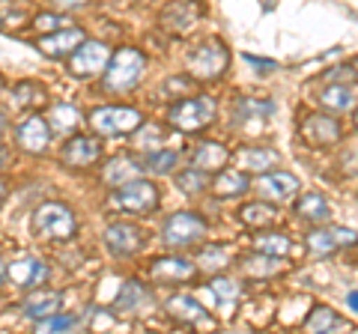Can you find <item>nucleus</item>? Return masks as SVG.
Segmentation results:
<instances>
[{
    "label": "nucleus",
    "instance_id": "8fccbe9b",
    "mask_svg": "<svg viewBox=\"0 0 358 334\" xmlns=\"http://www.w3.org/2000/svg\"><path fill=\"white\" fill-rule=\"evenodd\" d=\"M0 24H3V21H0Z\"/></svg>",
    "mask_w": 358,
    "mask_h": 334
},
{
    "label": "nucleus",
    "instance_id": "a18cd8bd",
    "mask_svg": "<svg viewBox=\"0 0 358 334\" xmlns=\"http://www.w3.org/2000/svg\"><path fill=\"white\" fill-rule=\"evenodd\" d=\"M3 164H6V150L0 147V167H3Z\"/></svg>",
    "mask_w": 358,
    "mask_h": 334
},
{
    "label": "nucleus",
    "instance_id": "49530a36",
    "mask_svg": "<svg viewBox=\"0 0 358 334\" xmlns=\"http://www.w3.org/2000/svg\"><path fill=\"white\" fill-rule=\"evenodd\" d=\"M352 69H355V72H358V60H352Z\"/></svg>",
    "mask_w": 358,
    "mask_h": 334
},
{
    "label": "nucleus",
    "instance_id": "c9c22d12",
    "mask_svg": "<svg viewBox=\"0 0 358 334\" xmlns=\"http://www.w3.org/2000/svg\"><path fill=\"white\" fill-rule=\"evenodd\" d=\"M209 289L215 293V298L221 305H233L239 298V284L230 281V277H215V281L209 284Z\"/></svg>",
    "mask_w": 358,
    "mask_h": 334
},
{
    "label": "nucleus",
    "instance_id": "7ed1b4c3",
    "mask_svg": "<svg viewBox=\"0 0 358 334\" xmlns=\"http://www.w3.org/2000/svg\"><path fill=\"white\" fill-rule=\"evenodd\" d=\"M218 114V105L212 96H194V99H182V102L171 105V114L167 119L173 122V129L179 131H197L206 129Z\"/></svg>",
    "mask_w": 358,
    "mask_h": 334
},
{
    "label": "nucleus",
    "instance_id": "5701e85b",
    "mask_svg": "<svg viewBox=\"0 0 358 334\" xmlns=\"http://www.w3.org/2000/svg\"><path fill=\"white\" fill-rule=\"evenodd\" d=\"M251 180L242 170H218V176L212 180V188H215L218 197H239L248 191Z\"/></svg>",
    "mask_w": 358,
    "mask_h": 334
},
{
    "label": "nucleus",
    "instance_id": "2f4dec72",
    "mask_svg": "<svg viewBox=\"0 0 358 334\" xmlns=\"http://www.w3.org/2000/svg\"><path fill=\"white\" fill-rule=\"evenodd\" d=\"M257 251L266 254V257H278L281 260L284 254L289 251V239L284 233H263L260 239H257Z\"/></svg>",
    "mask_w": 358,
    "mask_h": 334
},
{
    "label": "nucleus",
    "instance_id": "bb28decb",
    "mask_svg": "<svg viewBox=\"0 0 358 334\" xmlns=\"http://www.w3.org/2000/svg\"><path fill=\"white\" fill-rule=\"evenodd\" d=\"M320 105L326 108V110H350L355 105V99H352V90L350 87H341V84H331L326 87V90L320 93Z\"/></svg>",
    "mask_w": 358,
    "mask_h": 334
},
{
    "label": "nucleus",
    "instance_id": "de8ad7c7",
    "mask_svg": "<svg viewBox=\"0 0 358 334\" xmlns=\"http://www.w3.org/2000/svg\"><path fill=\"white\" fill-rule=\"evenodd\" d=\"M355 129H358V110H355Z\"/></svg>",
    "mask_w": 358,
    "mask_h": 334
},
{
    "label": "nucleus",
    "instance_id": "39448f33",
    "mask_svg": "<svg viewBox=\"0 0 358 334\" xmlns=\"http://www.w3.org/2000/svg\"><path fill=\"white\" fill-rule=\"evenodd\" d=\"M114 203L122 209V212L131 215H147L152 209H159L162 203V191L147 180H134L129 185H122L120 191L114 194Z\"/></svg>",
    "mask_w": 358,
    "mask_h": 334
},
{
    "label": "nucleus",
    "instance_id": "6ab92c4d",
    "mask_svg": "<svg viewBox=\"0 0 358 334\" xmlns=\"http://www.w3.org/2000/svg\"><path fill=\"white\" fill-rule=\"evenodd\" d=\"M227 161H230L227 147H221V143H215V140L200 143V147L192 152V167H194V170H203V173L221 170V167L227 164Z\"/></svg>",
    "mask_w": 358,
    "mask_h": 334
},
{
    "label": "nucleus",
    "instance_id": "37998d69",
    "mask_svg": "<svg viewBox=\"0 0 358 334\" xmlns=\"http://www.w3.org/2000/svg\"><path fill=\"white\" fill-rule=\"evenodd\" d=\"M6 281V263H3V257H0V284Z\"/></svg>",
    "mask_w": 358,
    "mask_h": 334
},
{
    "label": "nucleus",
    "instance_id": "9d476101",
    "mask_svg": "<svg viewBox=\"0 0 358 334\" xmlns=\"http://www.w3.org/2000/svg\"><path fill=\"white\" fill-rule=\"evenodd\" d=\"M296 191H299V180L284 170H268V173H260V180H257V194L268 200V203H284Z\"/></svg>",
    "mask_w": 358,
    "mask_h": 334
},
{
    "label": "nucleus",
    "instance_id": "f03ea898",
    "mask_svg": "<svg viewBox=\"0 0 358 334\" xmlns=\"http://www.w3.org/2000/svg\"><path fill=\"white\" fill-rule=\"evenodd\" d=\"M143 69H147V60L138 48H117L105 69V87L114 93H126L141 84Z\"/></svg>",
    "mask_w": 358,
    "mask_h": 334
},
{
    "label": "nucleus",
    "instance_id": "9b49d317",
    "mask_svg": "<svg viewBox=\"0 0 358 334\" xmlns=\"http://www.w3.org/2000/svg\"><path fill=\"white\" fill-rule=\"evenodd\" d=\"M358 242V233L350 227H322V230H313L308 236V248L313 254H334L341 248H350V245Z\"/></svg>",
    "mask_w": 358,
    "mask_h": 334
},
{
    "label": "nucleus",
    "instance_id": "4c0bfd02",
    "mask_svg": "<svg viewBox=\"0 0 358 334\" xmlns=\"http://www.w3.org/2000/svg\"><path fill=\"white\" fill-rule=\"evenodd\" d=\"M227 260H230V251L224 248H206V254L200 257L203 269H221V266H227Z\"/></svg>",
    "mask_w": 358,
    "mask_h": 334
},
{
    "label": "nucleus",
    "instance_id": "79ce46f5",
    "mask_svg": "<svg viewBox=\"0 0 358 334\" xmlns=\"http://www.w3.org/2000/svg\"><path fill=\"white\" fill-rule=\"evenodd\" d=\"M6 122H9V119H6V110L0 108V135H3V131H6Z\"/></svg>",
    "mask_w": 358,
    "mask_h": 334
},
{
    "label": "nucleus",
    "instance_id": "aec40b11",
    "mask_svg": "<svg viewBox=\"0 0 358 334\" xmlns=\"http://www.w3.org/2000/svg\"><path fill=\"white\" fill-rule=\"evenodd\" d=\"M305 331L308 334H346L350 326H346L331 307H313L305 322Z\"/></svg>",
    "mask_w": 358,
    "mask_h": 334
},
{
    "label": "nucleus",
    "instance_id": "a19ab883",
    "mask_svg": "<svg viewBox=\"0 0 358 334\" xmlns=\"http://www.w3.org/2000/svg\"><path fill=\"white\" fill-rule=\"evenodd\" d=\"M346 305H350L355 314H358V293H350V296H346Z\"/></svg>",
    "mask_w": 358,
    "mask_h": 334
},
{
    "label": "nucleus",
    "instance_id": "c03bdc74",
    "mask_svg": "<svg viewBox=\"0 0 358 334\" xmlns=\"http://www.w3.org/2000/svg\"><path fill=\"white\" fill-rule=\"evenodd\" d=\"M3 203H6V185L0 182V206H3Z\"/></svg>",
    "mask_w": 358,
    "mask_h": 334
},
{
    "label": "nucleus",
    "instance_id": "2eb2a0df",
    "mask_svg": "<svg viewBox=\"0 0 358 334\" xmlns=\"http://www.w3.org/2000/svg\"><path fill=\"white\" fill-rule=\"evenodd\" d=\"M141 245H143V236L134 224H110L105 230V248L110 254H117V257H131V254L141 251Z\"/></svg>",
    "mask_w": 358,
    "mask_h": 334
},
{
    "label": "nucleus",
    "instance_id": "58836bf2",
    "mask_svg": "<svg viewBox=\"0 0 358 334\" xmlns=\"http://www.w3.org/2000/svg\"><path fill=\"white\" fill-rule=\"evenodd\" d=\"M39 30H54V27H60L63 30V15H54V13H42L36 15V21H33Z\"/></svg>",
    "mask_w": 358,
    "mask_h": 334
},
{
    "label": "nucleus",
    "instance_id": "473e14b6",
    "mask_svg": "<svg viewBox=\"0 0 358 334\" xmlns=\"http://www.w3.org/2000/svg\"><path fill=\"white\" fill-rule=\"evenodd\" d=\"M176 185H179V191H182V194H200L209 185V173L188 167V170H182L176 176Z\"/></svg>",
    "mask_w": 358,
    "mask_h": 334
},
{
    "label": "nucleus",
    "instance_id": "4468645a",
    "mask_svg": "<svg viewBox=\"0 0 358 334\" xmlns=\"http://www.w3.org/2000/svg\"><path fill=\"white\" fill-rule=\"evenodd\" d=\"M63 307V296L57 289H33V293L21 302V314L30 317V319H51L57 317Z\"/></svg>",
    "mask_w": 358,
    "mask_h": 334
},
{
    "label": "nucleus",
    "instance_id": "f704fd0d",
    "mask_svg": "<svg viewBox=\"0 0 358 334\" xmlns=\"http://www.w3.org/2000/svg\"><path fill=\"white\" fill-rule=\"evenodd\" d=\"M13 96H15V102L18 105H36V102H42L45 99V90L36 84V81H21V84H15V90H13Z\"/></svg>",
    "mask_w": 358,
    "mask_h": 334
},
{
    "label": "nucleus",
    "instance_id": "f8f14e48",
    "mask_svg": "<svg viewBox=\"0 0 358 334\" xmlns=\"http://www.w3.org/2000/svg\"><path fill=\"white\" fill-rule=\"evenodd\" d=\"M15 140H18V147L27 152H45V147H48V140H51V129L39 114H30L18 122Z\"/></svg>",
    "mask_w": 358,
    "mask_h": 334
},
{
    "label": "nucleus",
    "instance_id": "f257e3e1",
    "mask_svg": "<svg viewBox=\"0 0 358 334\" xmlns=\"http://www.w3.org/2000/svg\"><path fill=\"white\" fill-rule=\"evenodd\" d=\"M75 212L66 203H42L33 212L30 230L42 242H63L75 236Z\"/></svg>",
    "mask_w": 358,
    "mask_h": 334
},
{
    "label": "nucleus",
    "instance_id": "dca6fc26",
    "mask_svg": "<svg viewBox=\"0 0 358 334\" xmlns=\"http://www.w3.org/2000/svg\"><path fill=\"white\" fill-rule=\"evenodd\" d=\"M99 152H102V147H99V140L96 138H87V135H75L66 140V147L60 152V161L66 167H90L96 159H99Z\"/></svg>",
    "mask_w": 358,
    "mask_h": 334
},
{
    "label": "nucleus",
    "instance_id": "ea45409f",
    "mask_svg": "<svg viewBox=\"0 0 358 334\" xmlns=\"http://www.w3.org/2000/svg\"><path fill=\"white\" fill-rule=\"evenodd\" d=\"M245 60H248V63H254V66H260V69H275V63L260 60V57H251V54H245Z\"/></svg>",
    "mask_w": 358,
    "mask_h": 334
},
{
    "label": "nucleus",
    "instance_id": "cd10ccee",
    "mask_svg": "<svg viewBox=\"0 0 358 334\" xmlns=\"http://www.w3.org/2000/svg\"><path fill=\"white\" fill-rule=\"evenodd\" d=\"M242 269L248 272L251 277H272L284 269V260L278 257H266V254H257V257H248L242 263Z\"/></svg>",
    "mask_w": 358,
    "mask_h": 334
},
{
    "label": "nucleus",
    "instance_id": "a211bd4d",
    "mask_svg": "<svg viewBox=\"0 0 358 334\" xmlns=\"http://www.w3.org/2000/svg\"><path fill=\"white\" fill-rule=\"evenodd\" d=\"M197 266L188 257H159L150 263V275L155 281H188Z\"/></svg>",
    "mask_w": 358,
    "mask_h": 334
},
{
    "label": "nucleus",
    "instance_id": "412c9836",
    "mask_svg": "<svg viewBox=\"0 0 358 334\" xmlns=\"http://www.w3.org/2000/svg\"><path fill=\"white\" fill-rule=\"evenodd\" d=\"M138 173H141V164H138V161L129 159V155H117V159L108 161V167H105L102 176H105L108 185L122 188V185H129V182L138 180Z\"/></svg>",
    "mask_w": 358,
    "mask_h": 334
},
{
    "label": "nucleus",
    "instance_id": "6e6552de",
    "mask_svg": "<svg viewBox=\"0 0 358 334\" xmlns=\"http://www.w3.org/2000/svg\"><path fill=\"white\" fill-rule=\"evenodd\" d=\"M108 63H110V48L105 45V42H99V39H87L69 60L72 72L78 78H93L99 72H105Z\"/></svg>",
    "mask_w": 358,
    "mask_h": 334
},
{
    "label": "nucleus",
    "instance_id": "393cba45",
    "mask_svg": "<svg viewBox=\"0 0 358 334\" xmlns=\"http://www.w3.org/2000/svg\"><path fill=\"white\" fill-rule=\"evenodd\" d=\"M296 215L305 218V221H326V218L331 215V209H329V203H326V197L317 194V191H310V194H301V197H299Z\"/></svg>",
    "mask_w": 358,
    "mask_h": 334
},
{
    "label": "nucleus",
    "instance_id": "09e8293b",
    "mask_svg": "<svg viewBox=\"0 0 358 334\" xmlns=\"http://www.w3.org/2000/svg\"><path fill=\"white\" fill-rule=\"evenodd\" d=\"M0 87H3V78H0Z\"/></svg>",
    "mask_w": 358,
    "mask_h": 334
},
{
    "label": "nucleus",
    "instance_id": "20e7f679",
    "mask_svg": "<svg viewBox=\"0 0 358 334\" xmlns=\"http://www.w3.org/2000/svg\"><path fill=\"white\" fill-rule=\"evenodd\" d=\"M90 126L105 138H120V135L138 131L143 126V117H141V110H134V108H110L108 105V108H96L93 114H90Z\"/></svg>",
    "mask_w": 358,
    "mask_h": 334
},
{
    "label": "nucleus",
    "instance_id": "ddd939ff",
    "mask_svg": "<svg viewBox=\"0 0 358 334\" xmlns=\"http://www.w3.org/2000/svg\"><path fill=\"white\" fill-rule=\"evenodd\" d=\"M301 138H305L310 147H331V143L341 140V122L322 114H310L301 122Z\"/></svg>",
    "mask_w": 358,
    "mask_h": 334
},
{
    "label": "nucleus",
    "instance_id": "a878e982",
    "mask_svg": "<svg viewBox=\"0 0 358 334\" xmlns=\"http://www.w3.org/2000/svg\"><path fill=\"white\" fill-rule=\"evenodd\" d=\"M45 122H48V129L57 131V135H69L78 122H81V114H78V108L60 102V105H54L51 119H45Z\"/></svg>",
    "mask_w": 358,
    "mask_h": 334
},
{
    "label": "nucleus",
    "instance_id": "7c9ffc66",
    "mask_svg": "<svg viewBox=\"0 0 358 334\" xmlns=\"http://www.w3.org/2000/svg\"><path fill=\"white\" fill-rule=\"evenodd\" d=\"M176 161H179L176 152H171V150H155V152H150L147 159L141 161V167H143V170H150V173H171L173 167H176Z\"/></svg>",
    "mask_w": 358,
    "mask_h": 334
},
{
    "label": "nucleus",
    "instance_id": "e433bc0d",
    "mask_svg": "<svg viewBox=\"0 0 358 334\" xmlns=\"http://www.w3.org/2000/svg\"><path fill=\"white\" fill-rule=\"evenodd\" d=\"M162 140H164V131H162L159 126H152V122H143V126H141V135H138V147L155 152Z\"/></svg>",
    "mask_w": 358,
    "mask_h": 334
},
{
    "label": "nucleus",
    "instance_id": "1a4fd4ad",
    "mask_svg": "<svg viewBox=\"0 0 358 334\" xmlns=\"http://www.w3.org/2000/svg\"><path fill=\"white\" fill-rule=\"evenodd\" d=\"M6 281L21 289H36L39 284L48 281V266L36 257H18L6 263Z\"/></svg>",
    "mask_w": 358,
    "mask_h": 334
},
{
    "label": "nucleus",
    "instance_id": "4be33fe9",
    "mask_svg": "<svg viewBox=\"0 0 358 334\" xmlns=\"http://www.w3.org/2000/svg\"><path fill=\"white\" fill-rule=\"evenodd\" d=\"M236 159L242 164V170H266L268 173V167L278 164V152L268 147H242L236 152Z\"/></svg>",
    "mask_w": 358,
    "mask_h": 334
},
{
    "label": "nucleus",
    "instance_id": "72a5a7b5",
    "mask_svg": "<svg viewBox=\"0 0 358 334\" xmlns=\"http://www.w3.org/2000/svg\"><path fill=\"white\" fill-rule=\"evenodd\" d=\"M143 298H147V289H143L138 281H131V284L122 286V293H120V298H117L114 310H134V307L143 302Z\"/></svg>",
    "mask_w": 358,
    "mask_h": 334
},
{
    "label": "nucleus",
    "instance_id": "423d86ee",
    "mask_svg": "<svg viewBox=\"0 0 358 334\" xmlns=\"http://www.w3.org/2000/svg\"><path fill=\"white\" fill-rule=\"evenodd\" d=\"M206 233V221L194 215V212H176L167 218L164 224V242L171 245V248H192L203 239Z\"/></svg>",
    "mask_w": 358,
    "mask_h": 334
},
{
    "label": "nucleus",
    "instance_id": "0eeeda50",
    "mask_svg": "<svg viewBox=\"0 0 358 334\" xmlns=\"http://www.w3.org/2000/svg\"><path fill=\"white\" fill-rule=\"evenodd\" d=\"M227 60H230L227 45H221L218 39H209L192 51L188 69H192V75H197V78H218L224 72V66H227Z\"/></svg>",
    "mask_w": 358,
    "mask_h": 334
},
{
    "label": "nucleus",
    "instance_id": "c756f323",
    "mask_svg": "<svg viewBox=\"0 0 358 334\" xmlns=\"http://www.w3.org/2000/svg\"><path fill=\"white\" fill-rule=\"evenodd\" d=\"M239 218L248 227H266V224H272L278 215H275V206H268V203H248V206H242Z\"/></svg>",
    "mask_w": 358,
    "mask_h": 334
},
{
    "label": "nucleus",
    "instance_id": "b1692460",
    "mask_svg": "<svg viewBox=\"0 0 358 334\" xmlns=\"http://www.w3.org/2000/svg\"><path fill=\"white\" fill-rule=\"evenodd\" d=\"M167 314L176 317L179 322H203L206 319L203 305L194 302V298H188V296H173L171 302H167Z\"/></svg>",
    "mask_w": 358,
    "mask_h": 334
},
{
    "label": "nucleus",
    "instance_id": "f3484780",
    "mask_svg": "<svg viewBox=\"0 0 358 334\" xmlns=\"http://www.w3.org/2000/svg\"><path fill=\"white\" fill-rule=\"evenodd\" d=\"M87 42L84 30L78 27H63L57 33H51V36H42L39 39V51H45L48 57H63V54H75Z\"/></svg>",
    "mask_w": 358,
    "mask_h": 334
},
{
    "label": "nucleus",
    "instance_id": "c85d7f7f",
    "mask_svg": "<svg viewBox=\"0 0 358 334\" xmlns=\"http://www.w3.org/2000/svg\"><path fill=\"white\" fill-rule=\"evenodd\" d=\"M81 317H72V314H57L51 319H42L36 326V334H75L78 326H81Z\"/></svg>",
    "mask_w": 358,
    "mask_h": 334
}]
</instances>
